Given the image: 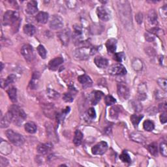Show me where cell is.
I'll return each mask as SVG.
<instances>
[{
	"label": "cell",
	"instance_id": "f35d334b",
	"mask_svg": "<svg viewBox=\"0 0 167 167\" xmlns=\"http://www.w3.org/2000/svg\"><path fill=\"white\" fill-rule=\"evenodd\" d=\"M47 95L51 99H57L60 97V93L56 92V91L53 90V89H48L47 90Z\"/></svg>",
	"mask_w": 167,
	"mask_h": 167
},
{
	"label": "cell",
	"instance_id": "d590c367",
	"mask_svg": "<svg viewBox=\"0 0 167 167\" xmlns=\"http://www.w3.org/2000/svg\"><path fill=\"white\" fill-rule=\"evenodd\" d=\"M37 50L38 54H39V56L42 57V58L45 59L47 57V52L45 48H44L43 45H41V44H40V45H38L37 47Z\"/></svg>",
	"mask_w": 167,
	"mask_h": 167
},
{
	"label": "cell",
	"instance_id": "52a82bcc",
	"mask_svg": "<svg viewBox=\"0 0 167 167\" xmlns=\"http://www.w3.org/2000/svg\"><path fill=\"white\" fill-rule=\"evenodd\" d=\"M86 47L79 48L75 51L74 56L76 59L79 60H85L88 59L89 56L91 55V48L89 49Z\"/></svg>",
	"mask_w": 167,
	"mask_h": 167
},
{
	"label": "cell",
	"instance_id": "b9f144b4",
	"mask_svg": "<svg viewBox=\"0 0 167 167\" xmlns=\"http://www.w3.org/2000/svg\"><path fill=\"white\" fill-rule=\"evenodd\" d=\"M132 105H133V107L134 108V111L135 112H139L142 111V105H141V104L140 103L139 101H133V103H132Z\"/></svg>",
	"mask_w": 167,
	"mask_h": 167
},
{
	"label": "cell",
	"instance_id": "8fae6325",
	"mask_svg": "<svg viewBox=\"0 0 167 167\" xmlns=\"http://www.w3.org/2000/svg\"><path fill=\"white\" fill-rule=\"evenodd\" d=\"M97 15L100 20L107 22L111 19V12L105 7H99L97 9Z\"/></svg>",
	"mask_w": 167,
	"mask_h": 167
},
{
	"label": "cell",
	"instance_id": "2e32d148",
	"mask_svg": "<svg viewBox=\"0 0 167 167\" xmlns=\"http://www.w3.org/2000/svg\"><path fill=\"white\" fill-rule=\"evenodd\" d=\"M102 96H103V93L101 91H93L90 95V99L92 104L93 105H96L98 102L101 101Z\"/></svg>",
	"mask_w": 167,
	"mask_h": 167
},
{
	"label": "cell",
	"instance_id": "4316f807",
	"mask_svg": "<svg viewBox=\"0 0 167 167\" xmlns=\"http://www.w3.org/2000/svg\"><path fill=\"white\" fill-rule=\"evenodd\" d=\"M9 99L12 102H16L17 101V89L15 87L9 88L7 91Z\"/></svg>",
	"mask_w": 167,
	"mask_h": 167
},
{
	"label": "cell",
	"instance_id": "60d3db41",
	"mask_svg": "<svg viewBox=\"0 0 167 167\" xmlns=\"http://www.w3.org/2000/svg\"><path fill=\"white\" fill-rule=\"evenodd\" d=\"M157 83L159 86L165 91H166L167 89V81L166 79H159L157 80Z\"/></svg>",
	"mask_w": 167,
	"mask_h": 167
},
{
	"label": "cell",
	"instance_id": "ffe728a7",
	"mask_svg": "<svg viewBox=\"0 0 167 167\" xmlns=\"http://www.w3.org/2000/svg\"><path fill=\"white\" fill-rule=\"evenodd\" d=\"M38 11L37 2L35 1H31L27 4L26 12L29 15H34Z\"/></svg>",
	"mask_w": 167,
	"mask_h": 167
},
{
	"label": "cell",
	"instance_id": "4fadbf2b",
	"mask_svg": "<svg viewBox=\"0 0 167 167\" xmlns=\"http://www.w3.org/2000/svg\"><path fill=\"white\" fill-rule=\"evenodd\" d=\"M78 80L83 86L84 88H87L91 87L92 86V80L90 79V77L86 74L80 75L78 77Z\"/></svg>",
	"mask_w": 167,
	"mask_h": 167
},
{
	"label": "cell",
	"instance_id": "ee69618b",
	"mask_svg": "<svg viewBox=\"0 0 167 167\" xmlns=\"http://www.w3.org/2000/svg\"><path fill=\"white\" fill-rule=\"evenodd\" d=\"M88 115L90 118L91 119H94L96 117V112L95 111V109L93 108H89L87 112Z\"/></svg>",
	"mask_w": 167,
	"mask_h": 167
},
{
	"label": "cell",
	"instance_id": "6da1fadb",
	"mask_svg": "<svg viewBox=\"0 0 167 167\" xmlns=\"http://www.w3.org/2000/svg\"><path fill=\"white\" fill-rule=\"evenodd\" d=\"M120 5H118V7L120 9V13H121V17L123 19V21H127L129 22L132 21L131 20V9L129 6V2H118Z\"/></svg>",
	"mask_w": 167,
	"mask_h": 167
},
{
	"label": "cell",
	"instance_id": "d6a6232c",
	"mask_svg": "<svg viewBox=\"0 0 167 167\" xmlns=\"http://www.w3.org/2000/svg\"><path fill=\"white\" fill-rule=\"evenodd\" d=\"M147 150L150 151V153L153 156H157L158 153V148H157V144L155 142L151 143L147 146Z\"/></svg>",
	"mask_w": 167,
	"mask_h": 167
},
{
	"label": "cell",
	"instance_id": "7402d4cb",
	"mask_svg": "<svg viewBox=\"0 0 167 167\" xmlns=\"http://www.w3.org/2000/svg\"><path fill=\"white\" fill-rule=\"evenodd\" d=\"M74 29V38L76 39L77 41L80 42V39L81 38L83 34L82 28L79 25H74L73 26ZM78 42V43H79Z\"/></svg>",
	"mask_w": 167,
	"mask_h": 167
},
{
	"label": "cell",
	"instance_id": "5bb4252c",
	"mask_svg": "<svg viewBox=\"0 0 167 167\" xmlns=\"http://www.w3.org/2000/svg\"><path fill=\"white\" fill-rule=\"evenodd\" d=\"M63 62V59L61 57H57L50 60L48 63V68L52 70H56Z\"/></svg>",
	"mask_w": 167,
	"mask_h": 167
},
{
	"label": "cell",
	"instance_id": "3957f363",
	"mask_svg": "<svg viewBox=\"0 0 167 167\" xmlns=\"http://www.w3.org/2000/svg\"><path fill=\"white\" fill-rule=\"evenodd\" d=\"M6 135L11 143L16 146H21L25 142V139L21 134L15 133L12 130H7L6 131Z\"/></svg>",
	"mask_w": 167,
	"mask_h": 167
},
{
	"label": "cell",
	"instance_id": "f6af8a7d",
	"mask_svg": "<svg viewBox=\"0 0 167 167\" xmlns=\"http://www.w3.org/2000/svg\"><path fill=\"white\" fill-rule=\"evenodd\" d=\"M166 12H167V7L166 5L162 7V8H160V14L161 15L162 18H163L164 20L166 19Z\"/></svg>",
	"mask_w": 167,
	"mask_h": 167
},
{
	"label": "cell",
	"instance_id": "603a6c76",
	"mask_svg": "<svg viewBox=\"0 0 167 167\" xmlns=\"http://www.w3.org/2000/svg\"><path fill=\"white\" fill-rule=\"evenodd\" d=\"M147 20L150 24L156 25L157 23V16L156 11L153 9L150 10L147 15Z\"/></svg>",
	"mask_w": 167,
	"mask_h": 167
},
{
	"label": "cell",
	"instance_id": "d4e9b609",
	"mask_svg": "<svg viewBox=\"0 0 167 167\" xmlns=\"http://www.w3.org/2000/svg\"><path fill=\"white\" fill-rule=\"evenodd\" d=\"M82 139H83L82 133L79 130H76L74 133V136L73 138V143L74 144V145L76 146H80L82 143Z\"/></svg>",
	"mask_w": 167,
	"mask_h": 167
},
{
	"label": "cell",
	"instance_id": "83f0119b",
	"mask_svg": "<svg viewBox=\"0 0 167 167\" xmlns=\"http://www.w3.org/2000/svg\"><path fill=\"white\" fill-rule=\"evenodd\" d=\"M131 138L133 141H134V142H137L138 143H144L146 140V138L142 134L138 133H132L131 135Z\"/></svg>",
	"mask_w": 167,
	"mask_h": 167
},
{
	"label": "cell",
	"instance_id": "8d00e7d4",
	"mask_svg": "<svg viewBox=\"0 0 167 167\" xmlns=\"http://www.w3.org/2000/svg\"><path fill=\"white\" fill-rule=\"evenodd\" d=\"M105 102L107 106H111L116 102V100L112 95H106L105 98Z\"/></svg>",
	"mask_w": 167,
	"mask_h": 167
},
{
	"label": "cell",
	"instance_id": "7dc6e473",
	"mask_svg": "<svg viewBox=\"0 0 167 167\" xmlns=\"http://www.w3.org/2000/svg\"><path fill=\"white\" fill-rule=\"evenodd\" d=\"M166 120H167V115H166V112L165 111V112H163L161 114H160V123L164 124L166 122Z\"/></svg>",
	"mask_w": 167,
	"mask_h": 167
},
{
	"label": "cell",
	"instance_id": "cb8c5ba5",
	"mask_svg": "<svg viewBox=\"0 0 167 167\" xmlns=\"http://www.w3.org/2000/svg\"><path fill=\"white\" fill-rule=\"evenodd\" d=\"M24 128H25V131L30 134L35 133L37 131V129L36 124L34 123V122H32V121H29L25 124L24 125Z\"/></svg>",
	"mask_w": 167,
	"mask_h": 167
},
{
	"label": "cell",
	"instance_id": "bcb514c9",
	"mask_svg": "<svg viewBox=\"0 0 167 167\" xmlns=\"http://www.w3.org/2000/svg\"><path fill=\"white\" fill-rule=\"evenodd\" d=\"M143 18H144V16H143V14L142 13V12H138V13H137L136 15L135 19H136L137 22L138 24H141L142 23Z\"/></svg>",
	"mask_w": 167,
	"mask_h": 167
},
{
	"label": "cell",
	"instance_id": "7bdbcfd3",
	"mask_svg": "<svg viewBox=\"0 0 167 167\" xmlns=\"http://www.w3.org/2000/svg\"><path fill=\"white\" fill-rule=\"evenodd\" d=\"M63 99L64 101H65L67 102H71L73 101V97L71 93H65L63 94Z\"/></svg>",
	"mask_w": 167,
	"mask_h": 167
},
{
	"label": "cell",
	"instance_id": "9a60e30c",
	"mask_svg": "<svg viewBox=\"0 0 167 167\" xmlns=\"http://www.w3.org/2000/svg\"><path fill=\"white\" fill-rule=\"evenodd\" d=\"M117 40L115 38H110L106 43V47L109 54H114L116 50Z\"/></svg>",
	"mask_w": 167,
	"mask_h": 167
},
{
	"label": "cell",
	"instance_id": "ab89813d",
	"mask_svg": "<svg viewBox=\"0 0 167 167\" xmlns=\"http://www.w3.org/2000/svg\"><path fill=\"white\" fill-rule=\"evenodd\" d=\"M160 151L161 155L163 157H166L167 156V150H166V144L165 142H163L160 143V146H159Z\"/></svg>",
	"mask_w": 167,
	"mask_h": 167
},
{
	"label": "cell",
	"instance_id": "ba28073f",
	"mask_svg": "<svg viewBox=\"0 0 167 167\" xmlns=\"http://www.w3.org/2000/svg\"><path fill=\"white\" fill-rule=\"evenodd\" d=\"M108 150V144L105 141L97 143L92 148V152L93 155L95 156H101L106 151Z\"/></svg>",
	"mask_w": 167,
	"mask_h": 167
},
{
	"label": "cell",
	"instance_id": "681fc988",
	"mask_svg": "<svg viewBox=\"0 0 167 167\" xmlns=\"http://www.w3.org/2000/svg\"><path fill=\"white\" fill-rule=\"evenodd\" d=\"M1 64H2V70L3 68V63H1Z\"/></svg>",
	"mask_w": 167,
	"mask_h": 167
},
{
	"label": "cell",
	"instance_id": "c3c4849f",
	"mask_svg": "<svg viewBox=\"0 0 167 167\" xmlns=\"http://www.w3.org/2000/svg\"><path fill=\"white\" fill-rule=\"evenodd\" d=\"M145 36L146 40L148 42H152L154 40V38H155V37L151 33H147L145 34Z\"/></svg>",
	"mask_w": 167,
	"mask_h": 167
},
{
	"label": "cell",
	"instance_id": "8992f818",
	"mask_svg": "<svg viewBox=\"0 0 167 167\" xmlns=\"http://www.w3.org/2000/svg\"><path fill=\"white\" fill-rule=\"evenodd\" d=\"M21 54L28 62L32 61L34 58V49L29 44H24L21 48Z\"/></svg>",
	"mask_w": 167,
	"mask_h": 167
},
{
	"label": "cell",
	"instance_id": "5b68a950",
	"mask_svg": "<svg viewBox=\"0 0 167 167\" xmlns=\"http://www.w3.org/2000/svg\"><path fill=\"white\" fill-rule=\"evenodd\" d=\"M108 73L112 76H124L127 74V70L121 63H115L111 66Z\"/></svg>",
	"mask_w": 167,
	"mask_h": 167
},
{
	"label": "cell",
	"instance_id": "f546056e",
	"mask_svg": "<svg viewBox=\"0 0 167 167\" xmlns=\"http://www.w3.org/2000/svg\"><path fill=\"white\" fill-rule=\"evenodd\" d=\"M120 112V108L118 106H114L109 111V114L110 116L112 119H117L119 116V114Z\"/></svg>",
	"mask_w": 167,
	"mask_h": 167
},
{
	"label": "cell",
	"instance_id": "e0dca14e",
	"mask_svg": "<svg viewBox=\"0 0 167 167\" xmlns=\"http://www.w3.org/2000/svg\"><path fill=\"white\" fill-rule=\"evenodd\" d=\"M94 63L96 65L101 69H105L108 65V60L101 56H97L95 57Z\"/></svg>",
	"mask_w": 167,
	"mask_h": 167
},
{
	"label": "cell",
	"instance_id": "7c38bea8",
	"mask_svg": "<svg viewBox=\"0 0 167 167\" xmlns=\"http://www.w3.org/2000/svg\"><path fill=\"white\" fill-rule=\"evenodd\" d=\"M59 38L64 46H67L70 41V31L69 28L64 29L57 34Z\"/></svg>",
	"mask_w": 167,
	"mask_h": 167
},
{
	"label": "cell",
	"instance_id": "e575fe53",
	"mask_svg": "<svg viewBox=\"0 0 167 167\" xmlns=\"http://www.w3.org/2000/svg\"><path fill=\"white\" fill-rule=\"evenodd\" d=\"M120 159L121 161L124 162V163H131V159L129 155L125 151H124L121 154L120 156Z\"/></svg>",
	"mask_w": 167,
	"mask_h": 167
},
{
	"label": "cell",
	"instance_id": "30bf717a",
	"mask_svg": "<svg viewBox=\"0 0 167 167\" xmlns=\"http://www.w3.org/2000/svg\"><path fill=\"white\" fill-rule=\"evenodd\" d=\"M118 95L120 99L125 101L128 99L130 96V90L129 88L123 84H118Z\"/></svg>",
	"mask_w": 167,
	"mask_h": 167
},
{
	"label": "cell",
	"instance_id": "4dcf8cb0",
	"mask_svg": "<svg viewBox=\"0 0 167 167\" xmlns=\"http://www.w3.org/2000/svg\"><path fill=\"white\" fill-rule=\"evenodd\" d=\"M70 107H66L65 109L63 110L60 113L57 114L56 115V119L57 121H58V123H60V122L63 121L64 118L66 116V115L70 112Z\"/></svg>",
	"mask_w": 167,
	"mask_h": 167
},
{
	"label": "cell",
	"instance_id": "484cf974",
	"mask_svg": "<svg viewBox=\"0 0 167 167\" xmlns=\"http://www.w3.org/2000/svg\"><path fill=\"white\" fill-rule=\"evenodd\" d=\"M36 31V29L34 25L31 24H26L24 26V32L25 34L28 36H33Z\"/></svg>",
	"mask_w": 167,
	"mask_h": 167
},
{
	"label": "cell",
	"instance_id": "f1b7e54d",
	"mask_svg": "<svg viewBox=\"0 0 167 167\" xmlns=\"http://www.w3.org/2000/svg\"><path fill=\"white\" fill-rule=\"evenodd\" d=\"M144 117V115H142V114H133L131 116V121L132 122L133 125H134V127H137L138 125L139 124L140 121H141V120H142Z\"/></svg>",
	"mask_w": 167,
	"mask_h": 167
},
{
	"label": "cell",
	"instance_id": "277c9868",
	"mask_svg": "<svg viewBox=\"0 0 167 167\" xmlns=\"http://www.w3.org/2000/svg\"><path fill=\"white\" fill-rule=\"evenodd\" d=\"M19 18V13L17 11H7L3 16V23L5 25H10L13 24Z\"/></svg>",
	"mask_w": 167,
	"mask_h": 167
},
{
	"label": "cell",
	"instance_id": "1f68e13d",
	"mask_svg": "<svg viewBox=\"0 0 167 167\" xmlns=\"http://www.w3.org/2000/svg\"><path fill=\"white\" fill-rule=\"evenodd\" d=\"M143 127H144V129L146 131H148V132H151L154 129L155 125H154L153 121H150V120H147L144 122Z\"/></svg>",
	"mask_w": 167,
	"mask_h": 167
},
{
	"label": "cell",
	"instance_id": "74e56055",
	"mask_svg": "<svg viewBox=\"0 0 167 167\" xmlns=\"http://www.w3.org/2000/svg\"><path fill=\"white\" fill-rule=\"evenodd\" d=\"M125 58V54H124V52H118V53L114 54V59L117 62L120 63L123 61Z\"/></svg>",
	"mask_w": 167,
	"mask_h": 167
},
{
	"label": "cell",
	"instance_id": "44dd1931",
	"mask_svg": "<svg viewBox=\"0 0 167 167\" xmlns=\"http://www.w3.org/2000/svg\"><path fill=\"white\" fill-rule=\"evenodd\" d=\"M48 14L45 12H38L35 17L37 21L40 24H46L48 20Z\"/></svg>",
	"mask_w": 167,
	"mask_h": 167
},
{
	"label": "cell",
	"instance_id": "9c48e42d",
	"mask_svg": "<svg viewBox=\"0 0 167 167\" xmlns=\"http://www.w3.org/2000/svg\"><path fill=\"white\" fill-rule=\"evenodd\" d=\"M63 26V20L59 15H53L50 21V28L53 30L60 29Z\"/></svg>",
	"mask_w": 167,
	"mask_h": 167
},
{
	"label": "cell",
	"instance_id": "7a4b0ae2",
	"mask_svg": "<svg viewBox=\"0 0 167 167\" xmlns=\"http://www.w3.org/2000/svg\"><path fill=\"white\" fill-rule=\"evenodd\" d=\"M9 112L11 113L12 116L13 120L18 123H21L25 118H26V114L24 112L22 109L19 108L17 105H15L10 107Z\"/></svg>",
	"mask_w": 167,
	"mask_h": 167
},
{
	"label": "cell",
	"instance_id": "836d02e7",
	"mask_svg": "<svg viewBox=\"0 0 167 167\" xmlns=\"http://www.w3.org/2000/svg\"><path fill=\"white\" fill-rule=\"evenodd\" d=\"M16 79V76L15 75V74H10L7 76V78L6 79V80L4 81V88H6L9 85L11 84H12L13 82H15ZM3 84H2V87L3 86Z\"/></svg>",
	"mask_w": 167,
	"mask_h": 167
},
{
	"label": "cell",
	"instance_id": "d6986e66",
	"mask_svg": "<svg viewBox=\"0 0 167 167\" xmlns=\"http://www.w3.org/2000/svg\"><path fill=\"white\" fill-rule=\"evenodd\" d=\"M12 120H13V119H12V115L8 111V112L4 116L2 117L1 119V127L2 128H6V127H9Z\"/></svg>",
	"mask_w": 167,
	"mask_h": 167
},
{
	"label": "cell",
	"instance_id": "ac0fdd59",
	"mask_svg": "<svg viewBox=\"0 0 167 167\" xmlns=\"http://www.w3.org/2000/svg\"><path fill=\"white\" fill-rule=\"evenodd\" d=\"M53 147V145L51 143L41 144L37 146V151L41 154H46L50 151Z\"/></svg>",
	"mask_w": 167,
	"mask_h": 167
}]
</instances>
